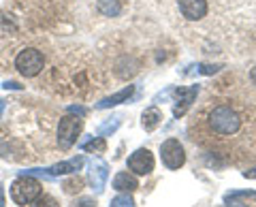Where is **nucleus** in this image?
I'll return each instance as SVG.
<instances>
[{
  "instance_id": "19",
  "label": "nucleus",
  "mask_w": 256,
  "mask_h": 207,
  "mask_svg": "<svg viewBox=\"0 0 256 207\" xmlns=\"http://www.w3.org/2000/svg\"><path fill=\"white\" fill-rule=\"evenodd\" d=\"M70 207H96V201L90 196H82V198H77V201H73Z\"/></svg>"
},
{
  "instance_id": "9",
  "label": "nucleus",
  "mask_w": 256,
  "mask_h": 207,
  "mask_svg": "<svg viewBox=\"0 0 256 207\" xmlns=\"http://www.w3.org/2000/svg\"><path fill=\"white\" fill-rule=\"evenodd\" d=\"M109 178V166L107 162L102 160H96L90 164V184L96 192H102V188H105V182Z\"/></svg>"
},
{
  "instance_id": "10",
  "label": "nucleus",
  "mask_w": 256,
  "mask_h": 207,
  "mask_svg": "<svg viewBox=\"0 0 256 207\" xmlns=\"http://www.w3.org/2000/svg\"><path fill=\"white\" fill-rule=\"evenodd\" d=\"M82 166H84V158L75 156V158H70V160H66V162H58V164L50 166V169H45V173L47 175H66V173H77Z\"/></svg>"
},
{
  "instance_id": "27",
  "label": "nucleus",
  "mask_w": 256,
  "mask_h": 207,
  "mask_svg": "<svg viewBox=\"0 0 256 207\" xmlns=\"http://www.w3.org/2000/svg\"><path fill=\"white\" fill-rule=\"evenodd\" d=\"M0 207H4V190H2V184H0Z\"/></svg>"
},
{
  "instance_id": "11",
  "label": "nucleus",
  "mask_w": 256,
  "mask_h": 207,
  "mask_svg": "<svg viewBox=\"0 0 256 207\" xmlns=\"http://www.w3.org/2000/svg\"><path fill=\"white\" fill-rule=\"evenodd\" d=\"M114 188L120 190V192H134V190L139 188V182H137L134 175L122 171V173H118L114 178Z\"/></svg>"
},
{
  "instance_id": "17",
  "label": "nucleus",
  "mask_w": 256,
  "mask_h": 207,
  "mask_svg": "<svg viewBox=\"0 0 256 207\" xmlns=\"http://www.w3.org/2000/svg\"><path fill=\"white\" fill-rule=\"evenodd\" d=\"M30 207H60V203L56 201L52 194H41V196H36L34 201L30 203Z\"/></svg>"
},
{
  "instance_id": "3",
  "label": "nucleus",
  "mask_w": 256,
  "mask_h": 207,
  "mask_svg": "<svg viewBox=\"0 0 256 207\" xmlns=\"http://www.w3.org/2000/svg\"><path fill=\"white\" fill-rule=\"evenodd\" d=\"M43 66H45V58L34 47L22 50L18 54V58H15V68H18L24 77H36L43 70Z\"/></svg>"
},
{
  "instance_id": "23",
  "label": "nucleus",
  "mask_w": 256,
  "mask_h": 207,
  "mask_svg": "<svg viewBox=\"0 0 256 207\" xmlns=\"http://www.w3.org/2000/svg\"><path fill=\"white\" fill-rule=\"evenodd\" d=\"M68 111H70V114H77V116H86V109L84 107H68Z\"/></svg>"
},
{
  "instance_id": "8",
  "label": "nucleus",
  "mask_w": 256,
  "mask_h": 207,
  "mask_svg": "<svg viewBox=\"0 0 256 207\" xmlns=\"http://www.w3.org/2000/svg\"><path fill=\"white\" fill-rule=\"evenodd\" d=\"M180 11L186 20L198 22L207 15V0H180Z\"/></svg>"
},
{
  "instance_id": "24",
  "label": "nucleus",
  "mask_w": 256,
  "mask_h": 207,
  "mask_svg": "<svg viewBox=\"0 0 256 207\" xmlns=\"http://www.w3.org/2000/svg\"><path fill=\"white\" fill-rule=\"evenodd\" d=\"M244 178H250V180H256V169H248V171H244Z\"/></svg>"
},
{
  "instance_id": "13",
  "label": "nucleus",
  "mask_w": 256,
  "mask_h": 207,
  "mask_svg": "<svg viewBox=\"0 0 256 207\" xmlns=\"http://www.w3.org/2000/svg\"><path fill=\"white\" fill-rule=\"evenodd\" d=\"M160 122H162V114H160V109L152 107V109H146V111H143L141 124H143V128H146V130H154V128H158V124H160Z\"/></svg>"
},
{
  "instance_id": "6",
  "label": "nucleus",
  "mask_w": 256,
  "mask_h": 207,
  "mask_svg": "<svg viewBox=\"0 0 256 207\" xmlns=\"http://www.w3.org/2000/svg\"><path fill=\"white\" fill-rule=\"evenodd\" d=\"M128 169H130L132 173H137V175H150L152 171H154V156H152L150 150L141 148L128 158Z\"/></svg>"
},
{
  "instance_id": "21",
  "label": "nucleus",
  "mask_w": 256,
  "mask_h": 207,
  "mask_svg": "<svg viewBox=\"0 0 256 207\" xmlns=\"http://www.w3.org/2000/svg\"><path fill=\"white\" fill-rule=\"evenodd\" d=\"M230 198H256V192H228L224 201H230Z\"/></svg>"
},
{
  "instance_id": "1",
  "label": "nucleus",
  "mask_w": 256,
  "mask_h": 207,
  "mask_svg": "<svg viewBox=\"0 0 256 207\" xmlns=\"http://www.w3.org/2000/svg\"><path fill=\"white\" fill-rule=\"evenodd\" d=\"M205 126L207 132L216 139H230L242 130L244 126V114L235 105L228 102H220V105L210 107V111L205 114Z\"/></svg>"
},
{
  "instance_id": "28",
  "label": "nucleus",
  "mask_w": 256,
  "mask_h": 207,
  "mask_svg": "<svg viewBox=\"0 0 256 207\" xmlns=\"http://www.w3.org/2000/svg\"><path fill=\"white\" fill-rule=\"evenodd\" d=\"M250 79H252V84L256 86V66H254V68L250 70Z\"/></svg>"
},
{
  "instance_id": "20",
  "label": "nucleus",
  "mask_w": 256,
  "mask_h": 207,
  "mask_svg": "<svg viewBox=\"0 0 256 207\" xmlns=\"http://www.w3.org/2000/svg\"><path fill=\"white\" fill-rule=\"evenodd\" d=\"M118 126H120V120H118V118H114V122H107V124H102V126H100V128H98V132H100V134L114 132V130L118 128Z\"/></svg>"
},
{
  "instance_id": "16",
  "label": "nucleus",
  "mask_w": 256,
  "mask_h": 207,
  "mask_svg": "<svg viewBox=\"0 0 256 207\" xmlns=\"http://www.w3.org/2000/svg\"><path fill=\"white\" fill-rule=\"evenodd\" d=\"M84 150V152H94V154H102L107 150V141L102 139V137H96L92 141H84L82 146H79Z\"/></svg>"
},
{
  "instance_id": "7",
  "label": "nucleus",
  "mask_w": 256,
  "mask_h": 207,
  "mask_svg": "<svg viewBox=\"0 0 256 207\" xmlns=\"http://www.w3.org/2000/svg\"><path fill=\"white\" fill-rule=\"evenodd\" d=\"M196 94H198V86L178 88V90L173 92V96H175V109H173V114H175V118H182L184 114H186V111L190 109V105L194 102Z\"/></svg>"
},
{
  "instance_id": "2",
  "label": "nucleus",
  "mask_w": 256,
  "mask_h": 207,
  "mask_svg": "<svg viewBox=\"0 0 256 207\" xmlns=\"http://www.w3.org/2000/svg\"><path fill=\"white\" fill-rule=\"evenodd\" d=\"M41 182L30 178V175H20L18 180L11 184V198L15 205L26 207L34 201L36 196H41Z\"/></svg>"
},
{
  "instance_id": "26",
  "label": "nucleus",
  "mask_w": 256,
  "mask_h": 207,
  "mask_svg": "<svg viewBox=\"0 0 256 207\" xmlns=\"http://www.w3.org/2000/svg\"><path fill=\"white\" fill-rule=\"evenodd\" d=\"M4 88H6V90H9V88H13V90H20L22 86H20V84H15V82H6V84H4Z\"/></svg>"
},
{
  "instance_id": "25",
  "label": "nucleus",
  "mask_w": 256,
  "mask_h": 207,
  "mask_svg": "<svg viewBox=\"0 0 256 207\" xmlns=\"http://www.w3.org/2000/svg\"><path fill=\"white\" fill-rule=\"evenodd\" d=\"M226 207H248V203H237V201H226Z\"/></svg>"
},
{
  "instance_id": "18",
  "label": "nucleus",
  "mask_w": 256,
  "mask_h": 207,
  "mask_svg": "<svg viewBox=\"0 0 256 207\" xmlns=\"http://www.w3.org/2000/svg\"><path fill=\"white\" fill-rule=\"evenodd\" d=\"M109 207H134V201L130 194H118Z\"/></svg>"
},
{
  "instance_id": "5",
  "label": "nucleus",
  "mask_w": 256,
  "mask_h": 207,
  "mask_svg": "<svg viewBox=\"0 0 256 207\" xmlns=\"http://www.w3.org/2000/svg\"><path fill=\"white\" fill-rule=\"evenodd\" d=\"M160 158L166 169L171 171H178L186 162V152H184V146L178 139H166L162 146H160Z\"/></svg>"
},
{
  "instance_id": "29",
  "label": "nucleus",
  "mask_w": 256,
  "mask_h": 207,
  "mask_svg": "<svg viewBox=\"0 0 256 207\" xmlns=\"http://www.w3.org/2000/svg\"><path fill=\"white\" fill-rule=\"evenodd\" d=\"M2 111H4V100H0V118H2Z\"/></svg>"
},
{
  "instance_id": "14",
  "label": "nucleus",
  "mask_w": 256,
  "mask_h": 207,
  "mask_svg": "<svg viewBox=\"0 0 256 207\" xmlns=\"http://www.w3.org/2000/svg\"><path fill=\"white\" fill-rule=\"evenodd\" d=\"M98 11L105 15V18H118L120 13H122V4L118 2V0H98Z\"/></svg>"
},
{
  "instance_id": "12",
  "label": "nucleus",
  "mask_w": 256,
  "mask_h": 207,
  "mask_svg": "<svg viewBox=\"0 0 256 207\" xmlns=\"http://www.w3.org/2000/svg\"><path fill=\"white\" fill-rule=\"evenodd\" d=\"M132 92H134V86H126L124 90L116 92L114 96H107V98H102L100 102H96V107H98V109H109V107H116V105H120V102H124V100L130 98V96H132Z\"/></svg>"
},
{
  "instance_id": "15",
  "label": "nucleus",
  "mask_w": 256,
  "mask_h": 207,
  "mask_svg": "<svg viewBox=\"0 0 256 207\" xmlns=\"http://www.w3.org/2000/svg\"><path fill=\"white\" fill-rule=\"evenodd\" d=\"M84 186H86V182H84V178H79L77 173H73V178H68L62 184V188H64V192L66 194H79L84 190Z\"/></svg>"
},
{
  "instance_id": "22",
  "label": "nucleus",
  "mask_w": 256,
  "mask_h": 207,
  "mask_svg": "<svg viewBox=\"0 0 256 207\" xmlns=\"http://www.w3.org/2000/svg\"><path fill=\"white\" fill-rule=\"evenodd\" d=\"M220 66H212V64H203L201 66V73L203 75H212V73H216V70H218Z\"/></svg>"
},
{
  "instance_id": "4",
  "label": "nucleus",
  "mask_w": 256,
  "mask_h": 207,
  "mask_svg": "<svg viewBox=\"0 0 256 207\" xmlns=\"http://www.w3.org/2000/svg\"><path fill=\"white\" fill-rule=\"evenodd\" d=\"M84 128V120L75 116H64L58 124V146L60 150H70L75 146L79 132Z\"/></svg>"
}]
</instances>
